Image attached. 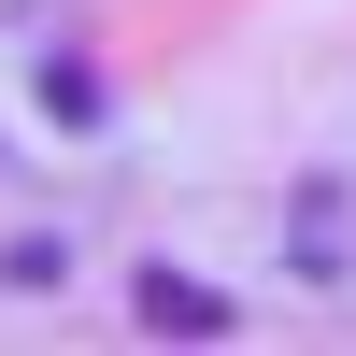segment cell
<instances>
[{
	"instance_id": "cell-1",
	"label": "cell",
	"mask_w": 356,
	"mask_h": 356,
	"mask_svg": "<svg viewBox=\"0 0 356 356\" xmlns=\"http://www.w3.org/2000/svg\"><path fill=\"white\" fill-rule=\"evenodd\" d=\"M129 314H143L157 342H228V328H243V314H228V285L171 271V257H143V271H129Z\"/></svg>"
},
{
	"instance_id": "cell-2",
	"label": "cell",
	"mask_w": 356,
	"mask_h": 356,
	"mask_svg": "<svg viewBox=\"0 0 356 356\" xmlns=\"http://www.w3.org/2000/svg\"><path fill=\"white\" fill-rule=\"evenodd\" d=\"M43 114H57V129H100V57H57V72H43Z\"/></svg>"
}]
</instances>
